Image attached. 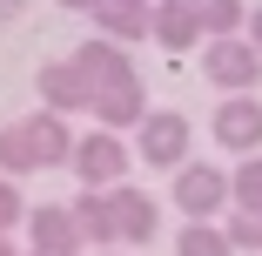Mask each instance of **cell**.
<instances>
[{
    "mask_svg": "<svg viewBox=\"0 0 262 256\" xmlns=\"http://www.w3.org/2000/svg\"><path fill=\"white\" fill-rule=\"evenodd\" d=\"M195 61H202V81L222 88V94H255V81H262V54H255L249 34H235V41H208Z\"/></svg>",
    "mask_w": 262,
    "mask_h": 256,
    "instance_id": "cell-2",
    "label": "cell"
},
{
    "mask_svg": "<svg viewBox=\"0 0 262 256\" xmlns=\"http://www.w3.org/2000/svg\"><path fill=\"white\" fill-rule=\"evenodd\" d=\"M34 94L47 101V108H54V115H74V108H94V81L74 68V54L68 61H40V74H34Z\"/></svg>",
    "mask_w": 262,
    "mask_h": 256,
    "instance_id": "cell-7",
    "label": "cell"
},
{
    "mask_svg": "<svg viewBox=\"0 0 262 256\" xmlns=\"http://www.w3.org/2000/svg\"><path fill=\"white\" fill-rule=\"evenodd\" d=\"M0 256H27V249H14V236H0Z\"/></svg>",
    "mask_w": 262,
    "mask_h": 256,
    "instance_id": "cell-23",
    "label": "cell"
},
{
    "mask_svg": "<svg viewBox=\"0 0 262 256\" xmlns=\"http://www.w3.org/2000/svg\"><path fill=\"white\" fill-rule=\"evenodd\" d=\"M74 223H81V243H88V256H101V249H121V216H115V189H81L74 202Z\"/></svg>",
    "mask_w": 262,
    "mask_h": 256,
    "instance_id": "cell-8",
    "label": "cell"
},
{
    "mask_svg": "<svg viewBox=\"0 0 262 256\" xmlns=\"http://www.w3.org/2000/svg\"><path fill=\"white\" fill-rule=\"evenodd\" d=\"M222 229H229L235 256H262V216H242V209H229V216H222Z\"/></svg>",
    "mask_w": 262,
    "mask_h": 256,
    "instance_id": "cell-18",
    "label": "cell"
},
{
    "mask_svg": "<svg viewBox=\"0 0 262 256\" xmlns=\"http://www.w3.org/2000/svg\"><path fill=\"white\" fill-rule=\"evenodd\" d=\"M27 14V0H0V21H20Z\"/></svg>",
    "mask_w": 262,
    "mask_h": 256,
    "instance_id": "cell-21",
    "label": "cell"
},
{
    "mask_svg": "<svg viewBox=\"0 0 262 256\" xmlns=\"http://www.w3.org/2000/svg\"><path fill=\"white\" fill-rule=\"evenodd\" d=\"M101 256H121V249H101Z\"/></svg>",
    "mask_w": 262,
    "mask_h": 256,
    "instance_id": "cell-24",
    "label": "cell"
},
{
    "mask_svg": "<svg viewBox=\"0 0 262 256\" xmlns=\"http://www.w3.org/2000/svg\"><path fill=\"white\" fill-rule=\"evenodd\" d=\"M34 169H40V148H34L27 122H7V128H0V175L20 182V175H34Z\"/></svg>",
    "mask_w": 262,
    "mask_h": 256,
    "instance_id": "cell-15",
    "label": "cell"
},
{
    "mask_svg": "<svg viewBox=\"0 0 262 256\" xmlns=\"http://www.w3.org/2000/svg\"><path fill=\"white\" fill-rule=\"evenodd\" d=\"M115 216H121V243L141 249V243H155V229H162V202L148 189H135V182H121L115 189Z\"/></svg>",
    "mask_w": 262,
    "mask_h": 256,
    "instance_id": "cell-11",
    "label": "cell"
},
{
    "mask_svg": "<svg viewBox=\"0 0 262 256\" xmlns=\"http://www.w3.org/2000/svg\"><path fill=\"white\" fill-rule=\"evenodd\" d=\"M175 256H235V243H229V229H222V223H182Z\"/></svg>",
    "mask_w": 262,
    "mask_h": 256,
    "instance_id": "cell-16",
    "label": "cell"
},
{
    "mask_svg": "<svg viewBox=\"0 0 262 256\" xmlns=\"http://www.w3.org/2000/svg\"><path fill=\"white\" fill-rule=\"evenodd\" d=\"M61 7H74V14H101L108 0H61Z\"/></svg>",
    "mask_w": 262,
    "mask_h": 256,
    "instance_id": "cell-20",
    "label": "cell"
},
{
    "mask_svg": "<svg viewBox=\"0 0 262 256\" xmlns=\"http://www.w3.org/2000/svg\"><path fill=\"white\" fill-rule=\"evenodd\" d=\"M128 162H135V148H128L121 135H108V128L81 135V148H74V175H81V189H121V182H128Z\"/></svg>",
    "mask_w": 262,
    "mask_h": 256,
    "instance_id": "cell-4",
    "label": "cell"
},
{
    "mask_svg": "<svg viewBox=\"0 0 262 256\" xmlns=\"http://www.w3.org/2000/svg\"><path fill=\"white\" fill-rule=\"evenodd\" d=\"M27 216H34V202L20 195V182H7V175H0V236H14Z\"/></svg>",
    "mask_w": 262,
    "mask_h": 256,
    "instance_id": "cell-19",
    "label": "cell"
},
{
    "mask_svg": "<svg viewBox=\"0 0 262 256\" xmlns=\"http://www.w3.org/2000/svg\"><path fill=\"white\" fill-rule=\"evenodd\" d=\"M27 135H34V148H40V169H54V162H68V169H74V148H81V135L68 128V115H54V108H34V115H27Z\"/></svg>",
    "mask_w": 262,
    "mask_h": 256,
    "instance_id": "cell-14",
    "label": "cell"
},
{
    "mask_svg": "<svg viewBox=\"0 0 262 256\" xmlns=\"http://www.w3.org/2000/svg\"><path fill=\"white\" fill-rule=\"evenodd\" d=\"M27 256H40V249H27Z\"/></svg>",
    "mask_w": 262,
    "mask_h": 256,
    "instance_id": "cell-25",
    "label": "cell"
},
{
    "mask_svg": "<svg viewBox=\"0 0 262 256\" xmlns=\"http://www.w3.org/2000/svg\"><path fill=\"white\" fill-rule=\"evenodd\" d=\"M235 209L242 216H262V155L235 162Z\"/></svg>",
    "mask_w": 262,
    "mask_h": 256,
    "instance_id": "cell-17",
    "label": "cell"
},
{
    "mask_svg": "<svg viewBox=\"0 0 262 256\" xmlns=\"http://www.w3.org/2000/svg\"><path fill=\"white\" fill-rule=\"evenodd\" d=\"M74 68L94 81V94H108V88H121V81H141V74H135V54L115 47V41H101V34L74 47Z\"/></svg>",
    "mask_w": 262,
    "mask_h": 256,
    "instance_id": "cell-9",
    "label": "cell"
},
{
    "mask_svg": "<svg viewBox=\"0 0 262 256\" xmlns=\"http://www.w3.org/2000/svg\"><path fill=\"white\" fill-rule=\"evenodd\" d=\"M155 41H162V47H175V54H182V47H195V54H202V47H208V34H202L195 0H155Z\"/></svg>",
    "mask_w": 262,
    "mask_h": 256,
    "instance_id": "cell-12",
    "label": "cell"
},
{
    "mask_svg": "<svg viewBox=\"0 0 262 256\" xmlns=\"http://www.w3.org/2000/svg\"><path fill=\"white\" fill-rule=\"evenodd\" d=\"M27 249H40V256H88L81 223H74L68 202H34V216H27Z\"/></svg>",
    "mask_w": 262,
    "mask_h": 256,
    "instance_id": "cell-5",
    "label": "cell"
},
{
    "mask_svg": "<svg viewBox=\"0 0 262 256\" xmlns=\"http://www.w3.org/2000/svg\"><path fill=\"white\" fill-rule=\"evenodd\" d=\"M215 142L229 148V155H262V101L255 94H229L215 101Z\"/></svg>",
    "mask_w": 262,
    "mask_h": 256,
    "instance_id": "cell-6",
    "label": "cell"
},
{
    "mask_svg": "<svg viewBox=\"0 0 262 256\" xmlns=\"http://www.w3.org/2000/svg\"><path fill=\"white\" fill-rule=\"evenodd\" d=\"M94 115H101L108 135H135L155 108H148V88H141V81H121V88H108V94L94 101Z\"/></svg>",
    "mask_w": 262,
    "mask_h": 256,
    "instance_id": "cell-13",
    "label": "cell"
},
{
    "mask_svg": "<svg viewBox=\"0 0 262 256\" xmlns=\"http://www.w3.org/2000/svg\"><path fill=\"white\" fill-rule=\"evenodd\" d=\"M94 34L115 41V47H141V41H155V0H108V7L94 14Z\"/></svg>",
    "mask_w": 262,
    "mask_h": 256,
    "instance_id": "cell-10",
    "label": "cell"
},
{
    "mask_svg": "<svg viewBox=\"0 0 262 256\" xmlns=\"http://www.w3.org/2000/svg\"><path fill=\"white\" fill-rule=\"evenodd\" d=\"M249 41H255V54H262V7L249 14Z\"/></svg>",
    "mask_w": 262,
    "mask_h": 256,
    "instance_id": "cell-22",
    "label": "cell"
},
{
    "mask_svg": "<svg viewBox=\"0 0 262 256\" xmlns=\"http://www.w3.org/2000/svg\"><path fill=\"white\" fill-rule=\"evenodd\" d=\"M168 202L182 209V223H215V216H229V209H235V175H229V169H215V162H188V169L175 175Z\"/></svg>",
    "mask_w": 262,
    "mask_h": 256,
    "instance_id": "cell-1",
    "label": "cell"
},
{
    "mask_svg": "<svg viewBox=\"0 0 262 256\" xmlns=\"http://www.w3.org/2000/svg\"><path fill=\"white\" fill-rule=\"evenodd\" d=\"M135 162H148V169H188V115H175V108H155L141 128H135Z\"/></svg>",
    "mask_w": 262,
    "mask_h": 256,
    "instance_id": "cell-3",
    "label": "cell"
}]
</instances>
